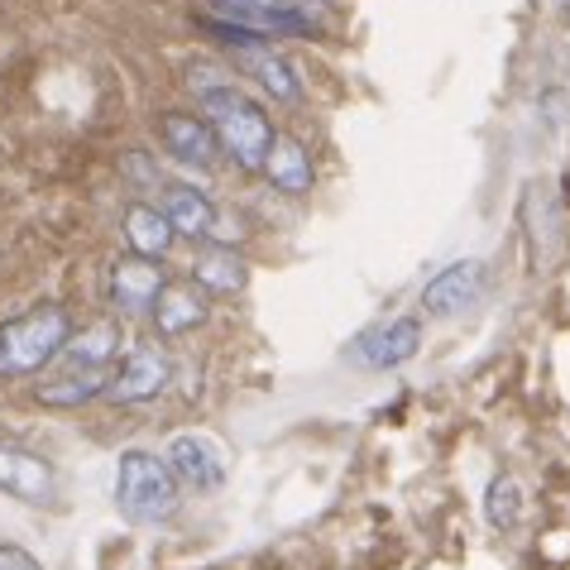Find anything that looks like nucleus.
<instances>
[{
    "mask_svg": "<svg viewBox=\"0 0 570 570\" xmlns=\"http://www.w3.org/2000/svg\"><path fill=\"white\" fill-rule=\"evenodd\" d=\"M193 87H197V101H202V116H207L216 145L226 158H235V168L245 173H259L264 168V154L274 145V120L268 110L249 97L245 87H235L230 77H220L212 68H197L193 72Z\"/></svg>",
    "mask_w": 570,
    "mask_h": 570,
    "instance_id": "1",
    "label": "nucleus"
},
{
    "mask_svg": "<svg viewBox=\"0 0 570 570\" xmlns=\"http://www.w3.org/2000/svg\"><path fill=\"white\" fill-rule=\"evenodd\" d=\"M183 503V484L178 474L168 470V461L158 451H145V446H130L120 451L116 461V509L125 522L135 528H158L178 513Z\"/></svg>",
    "mask_w": 570,
    "mask_h": 570,
    "instance_id": "2",
    "label": "nucleus"
},
{
    "mask_svg": "<svg viewBox=\"0 0 570 570\" xmlns=\"http://www.w3.org/2000/svg\"><path fill=\"white\" fill-rule=\"evenodd\" d=\"M68 336H72V316L53 303L29 307L20 316H10V322H0V384L43 374L62 355Z\"/></svg>",
    "mask_w": 570,
    "mask_h": 570,
    "instance_id": "3",
    "label": "nucleus"
},
{
    "mask_svg": "<svg viewBox=\"0 0 570 570\" xmlns=\"http://www.w3.org/2000/svg\"><path fill=\"white\" fill-rule=\"evenodd\" d=\"M173 384V360L158 341H135L106 374V393L110 403H149Z\"/></svg>",
    "mask_w": 570,
    "mask_h": 570,
    "instance_id": "4",
    "label": "nucleus"
},
{
    "mask_svg": "<svg viewBox=\"0 0 570 570\" xmlns=\"http://www.w3.org/2000/svg\"><path fill=\"white\" fill-rule=\"evenodd\" d=\"M164 461H168L173 474H178V484L197 489V494H212V489H220V484H226V470H230L226 446H220L212 432H178L164 446Z\"/></svg>",
    "mask_w": 570,
    "mask_h": 570,
    "instance_id": "5",
    "label": "nucleus"
},
{
    "mask_svg": "<svg viewBox=\"0 0 570 570\" xmlns=\"http://www.w3.org/2000/svg\"><path fill=\"white\" fill-rule=\"evenodd\" d=\"M168 274L158 268V259L145 255H125L110 264V278H106V297H110V312L116 316H149L158 293H164Z\"/></svg>",
    "mask_w": 570,
    "mask_h": 570,
    "instance_id": "6",
    "label": "nucleus"
},
{
    "mask_svg": "<svg viewBox=\"0 0 570 570\" xmlns=\"http://www.w3.org/2000/svg\"><path fill=\"white\" fill-rule=\"evenodd\" d=\"M0 494L20 499L29 509H43V503H53V494H58V474L39 451L0 441Z\"/></svg>",
    "mask_w": 570,
    "mask_h": 570,
    "instance_id": "7",
    "label": "nucleus"
},
{
    "mask_svg": "<svg viewBox=\"0 0 570 570\" xmlns=\"http://www.w3.org/2000/svg\"><path fill=\"white\" fill-rule=\"evenodd\" d=\"M480 293H484V259H455L436 278H426L422 312L436 316V322H451V316H461L480 303Z\"/></svg>",
    "mask_w": 570,
    "mask_h": 570,
    "instance_id": "8",
    "label": "nucleus"
},
{
    "mask_svg": "<svg viewBox=\"0 0 570 570\" xmlns=\"http://www.w3.org/2000/svg\"><path fill=\"white\" fill-rule=\"evenodd\" d=\"M422 351V322L417 316H393V322L364 331L351 345V360L360 370H399Z\"/></svg>",
    "mask_w": 570,
    "mask_h": 570,
    "instance_id": "9",
    "label": "nucleus"
},
{
    "mask_svg": "<svg viewBox=\"0 0 570 570\" xmlns=\"http://www.w3.org/2000/svg\"><path fill=\"white\" fill-rule=\"evenodd\" d=\"M235 53V68H240L245 77H255V82L268 91L274 101H303L307 87L303 77H297V62L288 53H278L274 43H245V49H230Z\"/></svg>",
    "mask_w": 570,
    "mask_h": 570,
    "instance_id": "10",
    "label": "nucleus"
},
{
    "mask_svg": "<svg viewBox=\"0 0 570 570\" xmlns=\"http://www.w3.org/2000/svg\"><path fill=\"white\" fill-rule=\"evenodd\" d=\"M212 20L240 24V29H249V35H264V39L303 35V29L312 24L303 10H293V6H268V0H212Z\"/></svg>",
    "mask_w": 570,
    "mask_h": 570,
    "instance_id": "11",
    "label": "nucleus"
},
{
    "mask_svg": "<svg viewBox=\"0 0 570 570\" xmlns=\"http://www.w3.org/2000/svg\"><path fill=\"white\" fill-rule=\"evenodd\" d=\"M120 322L116 316H101V322H87L82 331L72 326L68 345H62L58 364H68V370H91V374H110V364L120 360Z\"/></svg>",
    "mask_w": 570,
    "mask_h": 570,
    "instance_id": "12",
    "label": "nucleus"
},
{
    "mask_svg": "<svg viewBox=\"0 0 570 570\" xmlns=\"http://www.w3.org/2000/svg\"><path fill=\"white\" fill-rule=\"evenodd\" d=\"M158 139H164V149L178 158V164H193V168H212L220 158V145H216L207 116H183V110H168V116L158 120Z\"/></svg>",
    "mask_w": 570,
    "mask_h": 570,
    "instance_id": "13",
    "label": "nucleus"
},
{
    "mask_svg": "<svg viewBox=\"0 0 570 570\" xmlns=\"http://www.w3.org/2000/svg\"><path fill=\"white\" fill-rule=\"evenodd\" d=\"M264 178L278 187V193H288V197H307L312 193V183H316V164H312V154L297 145L293 135H274V145H268L264 154Z\"/></svg>",
    "mask_w": 570,
    "mask_h": 570,
    "instance_id": "14",
    "label": "nucleus"
},
{
    "mask_svg": "<svg viewBox=\"0 0 570 570\" xmlns=\"http://www.w3.org/2000/svg\"><path fill=\"white\" fill-rule=\"evenodd\" d=\"M149 316H154L158 336H183V331L207 322V297H202L197 283H164V293H158Z\"/></svg>",
    "mask_w": 570,
    "mask_h": 570,
    "instance_id": "15",
    "label": "nucleus"
},
{
    "mask_svg": "<svg viewBox=\"0 0 570 570\" xmlns=\"http://www.w3.org/2000/svg\"><path fill=\"white\" fill-rule=\"evenodd\" d=\"M168 216V226L173 235H183V240H212V230H216V207H212V197L207 193H197V187H168L164 193V207H158Z\"/></svg>",
    "mask_w": 570,
    "mask_h": 570,
    "instance_id": "16",
    "label": "nucleus"
},
{
    "mask_svg": "<svg viewBox=\"0 0 570 570\" xmlns=\"http://www.w3.org/2000/svg\"><path fill=\"white\" fill-rule=\"evenodd\" d=\"M120 230H125V240H130L135 255H145V259H164L168 249H173V226H168V216L149 207V202H130L120 216Z\"/></svg>",
    "mask_w": 570,
    "mask_h": 570,
    "instance_id": "17",
    "label": "nucleus"
},
{
    "mask_svg": "<svg viewBox=\"0 0 570 570\" xmlns=\"http://www.w3.org/2000/svg\"><path fill=\"white\" fill-rule=\"evenodd\" d=\"M245 259L235 255L230 245H207L202 255L193 259V283L202 293H216V297H230L245 288Z\"/></svg>",
    "mask_w": 570,
    "mask_h": 570,
    "instance_id": "18",
    "label": "nucleus"
},
{
    "mask_svg": "<svg viewBox=\"0 0 570 570\" xmlns=\"http://www.w3.org/2000/svg\"><path fill=\"white\" fill-rule=\"evenodd\" d=\"M106 393V374H91V370H68L62 364V374L43 379L39 384V403L43 407H82L91 399H101Z\"/></svg>",
    "mask_w": 570,
    "mask_h": 570,
    "instance_id": "19",
    "label": "nucleus"
},
{
    "mask_svg": "<svg viewBox=\"0 0 570 570\" xmlns=\"http://www.w3.org/2000/svg\"><path fill=\"white\" fill-rule=\"evenodd\" d=\"M484 518H489V528H499V532H513L522 522V484L513 480V474H494V480H489Z\"/></svg>",
    "mask_w": 570,
    "mask_h": 570,
    "instance_id": "20",
    "label": "nucleus"
},
{
    "mask_svg": "<svg viewBox=\"0 0 570 570\" xmlns=\"http://www.w3.org/2000/svg\"><path fill=\"white\" fill-rule=\"evenodd\" d=\"M0 570H43V566H39V557H29L24 547L0 542Z\"/></svg>",
    "mask_w": 570,
    "mask_h": 570,
    "instance_id": "21",
    "label": "nucleus"
}]
</instances>
